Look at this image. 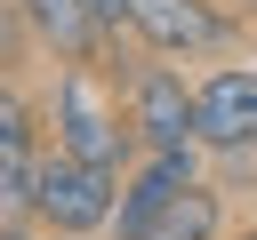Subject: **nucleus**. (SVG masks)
<instances>
[{
	"instance_id": "4",
	"label": "nucleus",
	"mask_w": 257,
	"mask_h": 240,
	"mask_svg": "<svg viewBox=\"0 0 257 240\" xmlns=\"http://www.w3.org/2000/svg\"><path fill=\"white\" fill-rule=\"evenodd\" d=\"M233 32H249L217 0H128V40L145 56H217Z\"/></svg>"
},
{
	"instance_id": "1",
	"label": "nucleus",
	"mask_w": 257,
	"mask_h": 240,
	"mask_svg": "<svg viewBox=\"0 0 257 240\" xmlns=\"http://www.w3.org/2000/svg\"><path fill=\"white\" fill-rule=\"evenodd\" d=\"M48 144L72 152V160H88V168H112V176H128L145 160L137 128H128V64L120 56H72V64H56Z\"/></svg>"
},
{
	"instance_id": "12",
	"label": "nucleus",
	"mask_w": 257,
	"mask_h": 240,
	"mask_svg": "<svg viewBox=\"0 0 257 240\" xmlns=\"http://www.w3.org/2000/svg\"><path fill=\"white\" fill-rule=\"evenodd\" d=\"M0 80H8V64H0Z\"/></svg>"
},
{
	"instance_id": "7",
	"label": "nucleus",
	"mask_w": 257,
	"mask_h": 240,
	"mask_svg": "<svg viewBox=\"0 0 257 240\" xmlns=\"http://www.w3.org/2000/svg\"><path fill=\"white\" fill-rule=\"evenodd\" d=\"M201 184V144L193 152H145L137 168H128V184H120V216H112V240H128V232H145L169 200H185Z\"/></svg>"
},
{
	"instance_id": "5",
	"label": "nucleus",
	"mask_w": 257,
	"mask_h": 240,
	"mask_svg": "<svg viewBox=\"0 0 257 240\" xmlns=\"http://www.w3.org/2000/svg\"><path fill=\"white\" fill-rule=\"evenodd\" d=\"M193 104H201V152H233V144H257V64H217L193 80Z\"/></svg>"
},
{
	"instance_id": "2",
	"label": "nucleus",
	"mask_w": 257,
	"mask_h": 240,
	"mask_svg": "<svg viewBox=\"0 0 257 240\" xmlns=\"http://www.w3.org/2000/svg\"><path fill=\"white\" fill-rule=\"evenodd\" d=\"M120 184H128V176L88 168V160L40 144V168H32V224H40L48 240H96V232H112V216H120Z\"/></svg>"
},
{
	"instance_id": "11",
	"label": "nucleus",
	"mask_w": 257,
	"mask_h": 240,
	"mask_svg": "<svg viewBox=\"0 0 257 240\" xmlns=\"http://www.w3.org/2000/svg\"><path fill=\"white\" fill-rule=\"evenodd\" d=\"M225 240H257V224H241V232H225Z\"/></svg>"
},
{
	"instance_id": "10",
	"label": "nucleus",
	"mask_w": 257,
	"mask_h": 240,
	"mask_svg": "<svg viewBox=\"0 0 257 240\" xmlns=\"http://www.w3.org/2000/svg\"><path fill=\"white\" fill-rule=\"evenodd\" d=\"M233 16H241V24H249V32H257V0H233Z\"/></svg>"
},
{
	"instance_id": "8",
	"label": "nucleus",
	"mask_w": 257,
	"mask_h": 240,
	"mask_svg": "<svg viewBox=\"0 0 257 240\" xmlns=\"http://www.w3.org/2000/svg\"><path fill=\"white\" fill-rule=\"evenodd\" d=\"M128 240H225V184L217 176H201L185 200H169L145 232H128Z\"/></svg>"
},
{
	"instance_id": "9",
	"label": "nucleus",
	"mask_w": 257,
	"mask_h": 240,
	"mask_svg": "<svg viewBox=\"0 0 257 240\" xmlns=\"http://www.w3.org/2000/svg\"><path fill=\"white\" fill-rule=\"evenodd\" d=\"M0 240H48L40 224H16V216H0Z\"/></svg>"
},
{
	"instance_id": "3",
	"label": "nucleus",
	"mask_w": 257,
	"mask_h": 240,
	"mask_svg": "<svg viewBox=\"0 0 257 240\" xmlns=\"http://www.w3.org/2000/svg\"><path fill=\"white\" fill-rule=\"evenodd\" d=\"M128 128H137V152H193L201 136V104H193V80L177 72V56H137L128 64Z\"/></svg>"
},
{
	"instance_id": "6",
	"label": "nucleus",
	"mask_w": 257,
	"mask_h": 240,
	"mask_svg": "<svg viewBox=\"0 0 257 240\" xmlns=\"http://www.w3.org/2000/svg\"><path fill=\"white\" fill-rule=\"evenodd\" d=\"M16 16H24V32H32V48L48 56V64H72V56H120V64H137L112 32H104V16L88 8V0H16Z\"/></svg>"
}]
</instances>
